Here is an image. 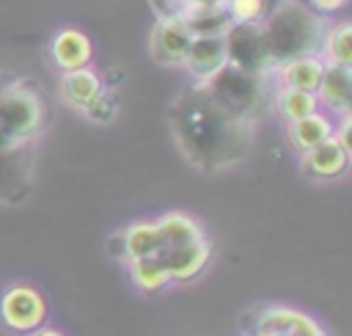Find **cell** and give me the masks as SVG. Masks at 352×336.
I'll return each mask as SVG.
<instances>
[{"label":"cell","mask_w":352,"mask_h":336,"mask_svg":"<svg viewBox=\"0 0 352 336\" xmlns=\"http://www.w3.org/2000/svg\"><path fill=\"white\" fill-rule=\"evenodd\" d=\"M170 132L184 160L206 174L242 162L253 149V124L228 113L204 83L176 96L170 105Z\"/></svg>","instance_id":"cell-1"},{"label":"cell","mask_w":352,"mask_h":336,"mask_svg":"<svg viewBox=\"0 0 352 336\" xmlns=\"http://www.w3.org/2000/svg\"><path fill=\"white\" fill-rule=\"evenodd\" d=\"M261 30L270 58L278 66L297 55H319L324 22L311 6L300 0H283L261 17Z\"/></svg>","instance_id":"cell-2"},{"label":"cell","mask_w":352,"mask_h":336,"mask_svg":"<svg viewBox=\"0 0 352 336\" xmlns=\"http://www.w3.org/2000/svg\"><path fill=\"white\" fill-rule=\"evenodd\" d=\"M50 118V105L30 77H8L0 88V149L36 143Z\"/></svg>","instance_id":"cell-3"},{"label":"cell","mask_w":352,"mask_h":336,"mask_svg":"<svg viewBox=\"0 0 352 336\" xmlns=\"http://www.w3.org/2000/svg\"><path fill=\"white\" fill-rule=\"evenodd\" d=\"M204 85L209 88V94L234 116L245 118V121H256L270 99V88H267V74H256V72H245L239 66H220L209 80H204Z\"/></svg>","instance_id":"cell-4"},{"label":"cell","mask_w":352,"mask_h":336,"mask_svg":"<svg viewBox=\"0 0 352 336\" xmlns=\"http://www.w3.org/2000/svg\"><path fill=\"white\" fill-rule=\"evenodd\" d=\"M223 39H226V55L231 66H239L256 74H270L275 69L264 41L261 22H234L223 33Z\"/></svg>","instance_id":"cell-5"},{"label":"cell","mask_w":352,"mask_h":336,"mask_svg":"<svg viewBox=\"0 0 352 336\" xmlns=\"http://www.w3.org/2000/svg\"><path fill=\"white\" fill-rule=\"evenodd\" d=\"M0 319L16 333H33L47 319V300L30 284H14L0 297Z\"/></svg>","instance_id":"cell-6"},{"label":"cell","mask_w":352,"mask_h":336,"mask_svg":"<svg viewBox=\"0 0 352 336\" xmlns=\"http://www.w3.org/2000/svg\"><path fill=\"white\" fill-rule=\"evenodd\" d=\"M36 143L0 149V204H19L33 187Z\"/></svg>","instance_id":"cell-7"},{"label":"cell","mask_w":352,"mask_h":336,"mask_svg":"<svg viewBox=\"0 0 352 336\" xmlns=\"http://www.w3.org/2000/svg\"><path fill=\"white\" fill-rule=\"evenodd\" d=\"M190 41H192V33L184 25V19L179 14H165L157 19L151 30V55L157 63L176 66L184 61Z\"/></svg>","instance_id":"cell-8"},{"label":"cell","mask_w":352,"mask_h":336,"mask_svg":"<svg viewBox=\"0 0 352 336\" xmlns=\"http://www.w3.org/2000/svg\"><path fill=\"white\" fill-rule=\"evenodd\" d=\"M165 267H168V275H170V284H182V281H192L195 275H201L212 259V242L204 237L192 240V242H184V245H168L160 251Z\"/></svg>","instance_id":"cell-9"},{"label":"cell","mask_w":352,"mask_h":336,"mask_svg":"<svg viewBox=\"0 0 352 336\" xmlns=\"http://www.w3.org/2000/svg\"><path fill=\"white\" fill-rule=\"evenodd\" d=\"M346 168H349V146H344L336 135L302 151V171L311 179H338L346 174Z\"/></svg>","instance_id":"cell-10"},{"label":"cell","mask_w":352,"mask_h":336,"mask_svg":"<svg viewBox=\"0 0 352 336\" xmlns=\"http://www.w3.org/2000/svg\"><path fill=\"white\" fill-rule=\"evenodd\" d=\"M256 325L270 328L280 336H327V330L311 314L292 306H264L256 314Z\"/></svg>","instance_id":"cell-11"},{"label":"cell","mask_w":352,"mask_h":336,"mask_svg":"<svg viewBox=\"0 0 352 336\" xmlns=\"http://www.w3.org/2000/svg\"><path fill=\"white\" fill-rule=\"evenodd\" d=\"M226 63H228V55H226V39L223 36H192L187 55L182 61V66H187V72L198 83L209 80Z\"/></svg>","instance_id":"cell-12"},{"label":"cell","mask_w":352,"mask_h":336,"mask_svg":"<svg viewBox=\"0 0 352 336\" xmlns=\"http://www.w3.org/2000/svg\"><path fill=\"white\" fill-rule=\"evenodd\" d=\"M160 251H162V240H160V231L151 220H138L113 237V253L124 262L151 256Z\"/></svg>","instance_id":"cell-13"},{"label":"cell","mask_w":352,"mask_h":336,"mask_svg":"<svg viewBox=\"0 0 352 336\" xmlns=\"http://www.w3.org/2000/svg\"><path fill=\"white\" fill-rule=\"evenodd\" d=\"M349 91H352V72L341 63H324L322 80L316 85V102L338 116H349Z\"/></svg>","instance_id":"cell-14"},{"label":"cell","mask_w":352,"mask_h":336,"mask_svg":"<svg viewBox=\"0 0 352 336\" xmlns=\"http://www.w3.org/2000/svg\"><path fill=\"white\" fill-rule=\"evenodd\" d=\"M50 55L55 61L58 69L69 72V69H80V66H88L91 63V55H94V47H91V39L77 30V28H63L55 33L52 44H50Z\"/></svg>","instance_id":"cell-15"},{"label":"cell","mask_w":352,"mask_h":336,"mask_svg":"<svg viewBox=\"0 0 352 336\" xmlns=\"http://www.w3.org/2000/svg\"><path fill=\"white\" fill-rule=\"evenodd\" d=\"M176 14L184 19L192 36H223L234 25L226 3L223 6H182Z\"/></svg>","instance_id":"cell-16"},{"label":"cell","mask_w":352,"mask_h":336,"mask_svg":"<svg viewBox=\"0 0 352 336\" xmlns=\"http://www.w3.org/2000/svg\"><path fill=\"white\" fill-rule=\"evenodd\" d=\"M102 88H104V83H102V77H99L91 66L69 69V72H63V77H60V94H63V99H66L72 107H77V110H85V107L99 96Z\"/></svg>","instance_id":"cell-17"},{"label":"cell","mask_w":352,"mask_h":336,"mask_svg":"<svg viewBox=\"0 0 352 336\" xmlns=\"http://www.w3.org/2000/svg\"><path fill=\"white\" fill-rule=\"evenodd\" d=\"M275 69H278L283 85L316 94V85H319L322 72H324V61L319 55H297V58H289V61L278 63Z\"/></svg>","instance_id":"cell-18"},{"label":"cell","mask_w":352,"mask_h":336,"mask_svg":"<svg viewBox=\"0 0 352 336\" xmlns=\"http://www.w3.org/2000/svg\"><path fill=\"white\" fill-rule=\"evenodd\" d=\"M333 129H336V124L330 121V116L314 110V113H308V116H302V118H297V121H289V140H292V146L302 154V151H308L311 146L327 140V138L333 135Z\"/></svg>","instance_id":"cell-19"},{"label":"cell","mask_w":352,"mask_h":336,"mask_svg":"<svg viewBox=\"0 0 352 336\" xmlns=\"http://www.w3.org/2000/svg\"><path fill=\"white\" fill-rule=\"evenodd\" d=\"M154 226L160 231L162 248H168V245H184V242H192V240L204 237L201 223L192 215H187V212H165L160 220H154Z\"/></svg>","instance_id":"cell-20"},{"label":"cell","mask_w":352,"mask_h":336,"mask_svg":"<svg viewBox=\"0 0 352 336\" xmlns=\"http://www.w3.org/2000/svg\"><path fill=\"white\" fill-rule=\"evenodd\" d=\"M129 278L138 289L143 292H160L170 284V275H168V267L162 262L160 253H151V256H140V259H129Z\"/></svg>","instance_id":"cell-21"},{"label":"cell","mask_w":352,"mask_h":336,"mask_svg":"<svg viewBox=\"0 0 352 336\" xmlns=\"http://www.w3.org/2000/svg\"><path fill=\"white\" fill-rule=\"evenodd\" d=\"M319 58L324 63L352 66V25L349 22H336L333 28H324Z\"/></svg>","instance_id":"cell-22"},{"label":"cell","mask_w":352,"mask_h":336,"mask_svg":"<svg viewBox=\"0 0 352 336\" xmlns=\"http://www.w3.org/2000/svg\"><path fill=\"white\" fill-rule=\"evenodd\" d=\"M275 110L278 116L289 124V121H297L314 110H319V102H316V94L311 91H300V88H289V85H280L278 94H275Z\"/></svg>","instance_id":"cell-23"},{"label":"cell","mask_w":352,"mask_h":336,"mask_svg":"<svg viewBox=\"0 0 352 336\" xmlns=\"http://www.w3.org/2000/svg\"><path fill=\"white\" fill-rule=\"evenodd\" d=\"M116 107H118V99H116V91H110V88H102L99 91V96L82 110L91 121H99V124H107V121H113V116H116Z\"/></svg>","instance_id":"cell-24"},{"label":"cell","mask_w":352,"mask_h":336,"mask_svg":"<svg viewBox=\"0 0 352 336\" xmlns=\"http://www.w3.org/2000/svg\"><path fill=\"white\" fill-rule=\"evenodd\" d=\"M226 8L234 22H261L267 14L264 0H226Z\"/></svg>","instance_id":"cell-25"},{"label":"cell","mask_w":352,"mask_h":336,"mask_svg":"<svg viewBox=\"0 0 352 336\" xmlns=\"http://www.w3.org/2000/svg\"><path fill=\"white\" fill-rule=\"evenodd\" d=\"M308 6L314 11H338L346 6V0H308Z\"/></svg>","instance_id":"cell-26"},{"label":"cell","mask_w":352,"mask_h":336,"mask_svg":"<svg viewBox=\"0 0 352 336\" xmlns=\"http://www.w3.org/2000/svg\"><path fill=\"white\" fill-rule=\"evenodd\" d=\"M248 336H280V333H275V330H270V328H261V325H253V330H250Z\"/></svg>","instance_id":"cell-27"},{"label":"cell","mask_w":352,"mask_h":336,"mask_svg":"<svg viewBox=\"0 0 352 336\" xmlns=\"http://www.w3.org/2000/svg\"><path fill=\"white\" fill-rule=\"evenodd\" d=\"M226 0H184V6H223Z\"/></svg>","instance_id":"cell-28"},{"label":"cell","mask_w":352,"mask_h":336,"mask_svg":"<svg viewBox=\"0 0 352 336\" xmlns=\"http://www.w3.org/2000/svg\"><path fill=\"white\" fill-rule=\"evenodd\" d=\"M33 336H63V333L55 328H38V330H33Z\"/></svg>","instance_id":"cell-29"},{"label":"cell","mask_w":352,"mask_h":336,"mask_svg":"<svg viewBox=\"0 0 352 336\" xmlns=\"http://www.w3.org/2000/svg\"><path fill=\"white\" fill-rule=\"evenodd\" d=\"M165 3L170 6V11H168V14H176V11H179V8L184 6V0H165Z\"/></svg>","instance_id":"cell-30"},{"label":"cell","mask_w":352,"mask_h":336,"mask_svg":"<svg viewBox=\"0 0 352 336\" xmlns=\"http://www.w3.org/2000/svg\"><path fill=\"white\" fill-rule=\"evenodd\" d=\"M280 3H283V0H264V6H267V11H270V8H275V6H280Z\"/></svg>","instance_id":"cell-31"},{"label":"cell","mask_w":352,"mask_h":336,"mask_svg":"<svg viewBox=\"0 0 352 336\" xmlns=\"http://www.w3.org/2000/svg\"><path fill=\"white\" fill-rule=\"evenodd\" d=\"M8 77H11V74H8V72H0V88H3V85H6V83H8Z\"/></svg>","instance_id":"cell-32"}]
</instances>
